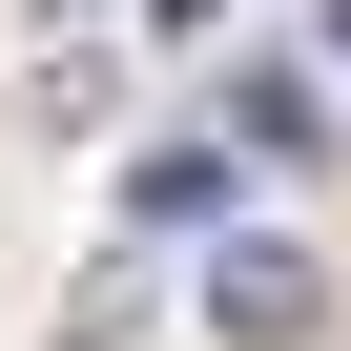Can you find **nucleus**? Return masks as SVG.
<instances>
[{
    "label": "nucleus",
    "mask_w": 351,
    "mask_h": 351,
    "mask_svg": "<svg viewBox=\"0 0 351 351\" xmlns=\"http://www.w3.org/2000/svg\"><path fill=\"white\" fill-rule=\"evenodd\" d=\"M207 330H228V351H310V330H330V269H310L289 228H248V248L207 269Z\"/></svg>",
    "instance_id": "f257e3e1"
},
{
    "label": "nucleus",
    "mask_w": 351,
    "mask_h": 351,
    "mask_svg": "<svg viewBox=\"0 0 351 351\" xmlns=\"http://www.w3.org/2000/svg\"><path fill=\"white\" fill-rule=\"evenodd\" d=\"M248 145H269V165H310V145H330L310 62H248V83H228V165H248Z\"/></svg>",
    "instance_id": "f03ea898"
},
{
    "label": "nucleus",
    "mask_w": 351,
    "mask_h": 351,
    "mask_svg": "<svg viewBox=\"0 0 351 351\" xmlns=\"http://www.w3.org/2000/svg\"><path fill=\"white\" fill-rule=\"evenodd\" d=\"M207 207H228V145H145L124 165V228H207Z\"/></svg>",
    "instance_id": "7ed1b4c3"
},
{
    "label": "nucleus",
    "mask_w": 351,
    "mask_h": 351,
    "mask_svg": "<svg viewBox=\"0 0 351 351\" xmlns=\"http://www.w3.org/2000/svg\"><path fill=\"white\" fill-rule=\"evenodd\" d=\"M330 42H351V0H330Z\"/></svg>",
    "instance_id": "20e7f679"
}]
</instances>
